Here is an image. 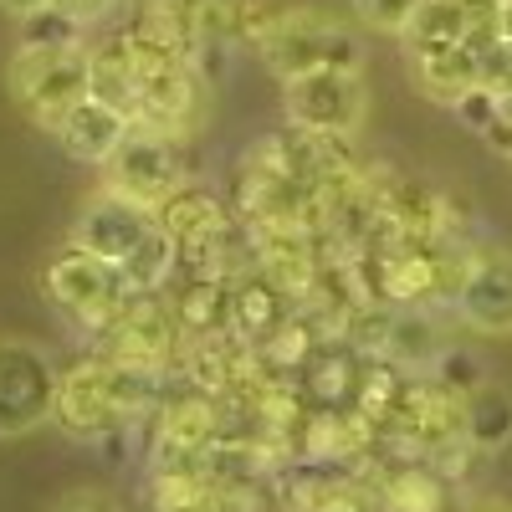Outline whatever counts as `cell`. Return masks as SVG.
<instances>
[{"mask_svg": "<svg viewBox=\"0 0 512 512\" xmlns=\"http://www.w3.org/2000/svg\"><path fill=\"white\" fill-rule=\"evenodd\" d=\"M123 36H128V67H134V93H139L134 123L159 128L169 139L190 134L200 123V72H195V62L169 36H159L149 21L128 26Z\"/></svg>", "mask_w": 512, "mask_h": 512, "instance_id": "obj_1", "label": "cell"}, {"mask_svg": "<svg viewBox=\"0 0 512 512\" xmlns=\"http://www.w3.org/2000/svg\"><path fill=\"white\" fill-rule=\"evenodd\" d=\"M154 405V369H134V364H82L72 374H62L57 384V420L72 436H103L118 431L134 415H144Z\"/></svg>", "mask_w": 512, "mask_h": 512, "instance_id": "obj_2", "label": "cell"}, {"mask_svg": "<svg viewBox=\"0 0 512 512\" xmlns=\"http://www.w3.org/2000/svg\"><path fill=\"white\" fill-rule=\"evenodd\" d=\"M256 47H262V62L282 82L318 72V67H354L359 72V62H364L359 36L349 26L318 16V11H277L272 26L256 36Z\"/></svg>", "mask_w": 512, "mask_h": 512, "instance_id": "obj_3", "label": "cell"}, {"mask_svg": "<svg viewBox=\"0 0 512 512\" xmlns=\"http://www.w3.org/2000/svg\"><path fill=\"white\" fill-rule=\"evenodd\" d=\"M11 93L36 123L57 128L67 108H77L93 93V52H82V47H57V52L21 47L11 57Z\"/></svg>", "mask_w": 512, "mask_h": 512, "instance_id": "obj_4", "label": "cell"}, {"mask_svg": "<svg viewBox=\"0 0 512 512\" xmlns=\"http://www.w3.org/2000/svg\"><path fill=\"white\" fill-rule=\"evenodd\" d=\"M103 185L123 200H134V205H149L159 210L169 195H175L185 185V164H180V149L169 134H159V128H144L134 123L123 134V144L108 154L103 164Z\"/></svg>", "mask_w": 512, "mask_h": 512, "instance_id": "obj_5", "label": "cell"}, {"mask_svg": "<svg viewBox=\"0 0 512 512\" xmlns=\"http://www.w3.org/2000/svg\"><path fill=\"white\" fill-rule=\"evenodd\" d=\"M47 292H52V303L67 308L72 318L82 323H103L113 318L128 297V282H123V267L118 262H103V256H93L88 246H67L52 256V267H47Z\"/></svg>", "mask_w": 512, "mask_h": 512, "instance_id": "obj_6", "label": "cell"}, {"mask_svg": "<svg viewBox=\"0 0 512 512\" xmlns=\"http://www.w3.org/2000/svg\"><path fill=\"white\" fill-rule=\"evenodd\" d=\"M287 118L308 134L349 139L364 118V82L354 67H318L287 77Z\"/></svg>", "mask_w": 512, "mask_h": 512, "instance_id": "obj_7", "label": "cell"}, {"mask_svg": "<svg viewBox=\"0 0 512 512\" xmlns=\"http://www.w3.org/2000/svg\"><path fill=\"white\" fill-rule=\"evenodd\" d=\"M57 369L36 344H0V425L6 436L31 431L57 410Z\"/></svg>", "mask_w": 512, "mask_h": 512, "instance_id": "obj_8", "label": "cell"}, {"mask_svg": "<svg viewBox=\"0 0 512 512\" xmlns=\"http://www.w3.org/2000/svg\"><path fill=\"white\" fill-rule=\"evenodd\" d=\"M154 226H159V216H154L149 205H134V200H123V195L103 190V195L88 200V210L77 216L72 241L88 246L93 256H103V262H118V267H123Z\"/></svg>", "mask_w": 512, "mask_h": 512, "instance_id": "obj_9", "label": "cell"}, {"mask_svg": "<svg viewBox=\"0 0 512 512\" xmlns=\"http://www.w3.org/2000/svg\"><path fill=\"white\" fill-rule=\"evenodd\" d=\"M456 308L477 333H512V256H472L456 282Z\"/></svg>", "mask_w": 512, "mask_h": 512, "instance_id": "obj_10", "label": "cell"}, {"mask_svg": "<svg viewBox=\"0 0 512 512\" xmlns=\"http://www.w3.org/2000/svg\"><path fill=\"white\" fill-rule=\"evenodd\" d=\"M128 128H134V118H128L123 108H113V103H103V98L88 93L77 108L62 113V123L52 128V134L62 139V149H67L72 159H82V164H108V154L123 144Z\"/></svg>", "mask_w": 512, "mask_h": 512, "instance_id": "obj_11", "label": "cell"}, {"mask_svg": "<svg viewBox=\"0 0 512 512\" xmlns=\"http://www.w3.org/2000/svg\"><path fill=\"white\" fill-rule=\"evenodd\" d=\"M154 216H159V226L169 236H175L180 256H205V246L221 241V231H226L221 200L210 195V190H200V185H180L175 195L154 210Z\"/></svg>", "mask_w": 512, "mask_h": 512, "instance_id": "obj_12", "label": "cell"}, {"mask_svg": "<svg viewBox=\"0 0 512 512\" xmlns=\"http://www.w3.org/2000/svg\"><path fill=\"white\" fill-rule=\"evenodd\" d=\"M175 333H180L175 313H164V308H154V303H139L134 313L123 318V328H118L113 359L134 364V369H159V364L169 359V338H175Z\"/></svg>", "mask_w": 512, "mask_h": 512, "instance_id": "obj_13", "label": "cell"}, {"mask_svg": "<svg viewBox=\"0 0 512 512\" xmlns=\"http://www.w3.org/2000/svg\"><path fill=\"white\" fill-rule=\"evenodd\" d=\"M415 62V82L436 103H456L461 93H472L482 82V52L472 41H456L446 52H431V57H410Z\"/></svg>", "mask_w": 512, "mask_h": 512, "instance_id": "obj_14", "label": "cell"}, {"mask_svg": "<svg viewBox=\"0 0 512 512\" xmlns=\"http://www.w3.org/2000/svg\"><path fill=\"white\" fill-rule=\"evenodd\" d=\"M231 297H236V287H226V282H216V277H205V282H195L190 292H180V297H175V323H180V333L210 344V338H221L226 328H236Z\"/></svg>", "mask_w": 512, "mask_h": 512, "instance_id": "obj_15", "label": "cell"}, {"mask_svg": "<svg viewBox=\"0 0 512 512\" xmlns=\"http://www.w3.org/2000/svg\"><path fill=\"white\" fill-rule=\"evenodd\" d=\"M466 21H472L466 0H420L415 21L405 26L410 57H431V52H446L456 41H466Z\"/></svg>", "mask_w": 512, "mask_h": 512, "instance_id": "obj_16", "label": "cell"}, {"mask_svg": "<svg viewBox=\"0 0 512 512\" xmlns=\"http://www.w3.org/2000/svg\"><path fill=\"white\" fill-rule=\"evenodd\" d=\"M461 436L477 451H502L512 441V395L497 384H482L461 400Z\"/></svg>", "mask_w": 512, "mask_h": 512, "instance_id": "obj_17", "label": "cell"}, {"mask_svg": "<svg viewBox=\"0 0 512 512\" xmlns=\"http://www.w3.org/2000/svg\"><path fill=\"white\" fill-rule=\"evenodd\" d=\"M379 287H384V297H395V303H420V297H431L441 287V256L415 251V246L384 256L379 262Z\"/></svg>", "mask_w": 512, "mask_h": 512, "instance_id": "obj_18", "label": "cell"}, {"mask_svg": "<svg viewBox=\"0 0 512 512\" xmlns=\"http://www.w3.org/2000/svg\"><path fill=\"white\" fill-rule=\"evenodd\" d=\"M93 98L123 108L128 118L139 113V93H134V67H128V36H108L103 47H93Z\"/></svg>", "mask_w": 512, "mask_h": 512, "instance_id": "obj_19", "label": "cell"}, {"mask_svg": "<svg viewBox=\"0 0 512 512\" xmlns=\"http://www.w3.org/2000/svg\"><path fill=\"white\" fill-rule=\"evenodd\" d=\"M175 262H180V246H175V236H169L164 226H154L144 241H139V251L123 262V282H128V292H154L169 272H175Z\"/></svg>", "mask_w": 512, "mask_h": 512, "instance_id": "obj_20", "label": "cell"}, {"mask_svg": "<svg viewBox=\"0 0 512 512\" xmlns=\"http://www.w3.org/2000/svg\"><path fill=\"white\" fill-rule=\"evenodd\" d=\"M231 313H236V333L241 338H267L287 313H282V287L277 282H241L231 297Z\"/></svg>", "mask_w": 512, "mask_h": 512, "instance_id": "obj_21", "label": "cell"}, {"mask_svg": "<svg viewBox=\"0 0 512 512\" xmlns=\"http://www.w3.org/2000/svg\"><path fill=\"white\" fill-rule=\"evenodd\" d=\"M216 441V405L190 395L180 405H169L164 415V446H175V451H200Z\"/></svg>", "mask_w": 512, "mask_h": 512, "instance_id": "obj_22", "label": "cell"}, {"mask_svg": "<svg viewBox=\"0 0 512 512\" xmlns=\"http://www.w3.org/2000/svg\"><path fill=\"white\" fill-rule=\"evenodd\" d=\"M21 47H82V16L62 11V6H47V11H31L21 16Z\"/></svg>", "mask_w": 512, "mask_h": 512, "instance_id": "obj_23", "label": "cell"}, {"mask_svg": "<svg viewBox=\"0 0 512 512\" xmlns=\"http://www.w3.org/2000/svg\"><path fill=\"white\" fill-rule=\"evenodd\" d=\"M446 492L431 472H420V466H410V472H395L390 482H384V507L390 512H441Z\"/></svg>", "mask_w": 512, "mask_h": 512, "instance_id": "obj_24", "label": "cell"}, {"mask_svg": "<svg viewBox=\"0 0 512 512\" xmlns=\"http://www.w3.org/2000/svg\"><path fill=\"white\" fill-rule=\"evenodd\" d=\"M210 502H216L210 487L195 472H185V466H180V472H169V466H164L159 482H154V507L159 512H210Z\"/></svg>", "mask_w": 512, "mask_h": 512, "instance_id": "obj_25", "label": "cell"}, {"mask_svg": "<svg viewBox=\"0 0 512 512\" xmlns=\"http://www.w3.org/2000/svg\"><path fill=\"white\" fill-rule=\"evenodd\" d=\"M262 354L277 364V369H308V359L318 354V344H313V333H308V323H297V318H282L267 338H262Z\"/></svg>", "mask_w": 512, "mask_h": 512, "instance_id": "obj_26", "label": "cell"}, {"mask_svg": "<svg viewBox=\"0 0 512 512\" xmlns=\"http://www.w3.org/2000/svg\"><path fill=\"white\" fill-rule=\"evenodd\" d=\"M303 374L313 379V395L328 400V405H333V400H344L354 384H359V379H354V359H349L344 349H318V354L308 359Z\"/></svg>", "mask_w": 512, "mask_h": 512, "instance_id": "obj_27", "label": "cell"}, {"mask_svg": "<svg viewBox=\"0 0 512 512\" xmlns=\"http://www.w3.org/2000/svg\"><path fill=\"white\" fill-rule=\"evenodd\" d=\"M436 384L451 390L456 400H466L472 390H482V364L466 349H446V354H436Z\"/></svg>", "mask_w": 512, "mask_h": 512, "instance_id": "obj_28", "label": "cell"}, {"mask_svg": "<svg viewBox=\"0 0 512 512\" xmlns=\"http://www.w3.org/2000/svg\"><path fill=\"white\" fill-rule=\"evenodd\" d=\"M354 11H359V21L374 26V31L405 36V26H410L415 11H420V0H354Z\"/></svg>", "mask_w": 512, "mask_h": 512, "instance_id": "obj_29", "label": "cell"}, {"mask_svg": "<svg viewBox=\"0 0 512 512\" xmlns=\"http://www.w3.org/2000/svg\"><path fill=\"white\" fill-rule=\"evenodd\" d=\"M451 108H456V118L472 128V134H487V123L502 113V93L492 88V82H477V88H472V93H461Z\"/></svg>", "mask_w": 512, "mask_h": 512, "instance_id": "obj_30", "label": "cell"}, {"mask_svg": "<svg viewBox=\"0 0 512 512\" xmlns=\"http://www.w3.org/2000/svg\"><path fill=\"white\" fill-rule=\"evenodd\" d=\"M390 354H400V359H436V333H431V323H420V318L390 323Z\"/></svg>", "mask_w": 512, "mask_h": 512, "instance_id": "obj_31", "label": "cell"}, {"mask_svg": "<svg viewBox=\"0 0 512 512\" xmlns=\"http://www.w3.org/2000/svg\"><path fill=\"white\" fill-rule=\"evenodd\" d=\"M57 512H118V507L103 492H72V497L57 502Z\"/></svg>", "mask_w": 512, "mask_h": 512, "instance_id": "obj_32", "label": "cell"}, {"mask_svg": "<svg viewBox=\"0 0 512 512\" xmlns=\"http://www.w3.org/2000/svg\"><path fill=\"white\" fill-rule=\"evenodd\" d=\"M62 11H72V16H82V21H93V16H103L113 0H57Z\"/></svg>", "mask_w": 512, "mask_h": 512, "instance_id": "obj_33", "label": "cell"}, {"mask_svg": "<svg viewBox=\"0 0 512 512\" xmlns=\"http://www.w3.org/2000/svg\"><path fill=\"white\" fill-rule=\"evenodd\" d=\"M47 6H57V0H0V11H6V16H31V11H47Z\"/></svg>", "mask_w": 512, "mask_h": 512, "instance_id": "obj_34", "label": "cell"}, {"mask_svg": "<svg viewBox=\"0 0 512 512\" xmlns=\"http://www.w3.org/2000/svg\"><path fill=\"white\" fill-rule=\"evenodd\" d=\"M502 41L512 47V0H502Z\"/></svg>", "mask_w": 512, "mask_h": 512, "instance_id": "obj_35", "label": "cell"}, {"mask_svg": "<svg viewBox=\"0 0 512 512\" xmlns=\"http://www.w3.org/2000/svg\"><path fill=\"white\" fill-rule=\"evenodd\" d=\"M482 512H497V507H482Z\"/></svg>", "mask_w": 512, "mask_h": 512, "instance_id": "obj_36", "label": "cell"}, {"mask_svg": "<svg viewBox=\"0 0 512 512\" xmlns=\"http://www.w3.org/2000/svg\"><path fill=\"white\" fill-rule=\"evenodd\" d=\"M497 6H502V0H497Z\"/></svg>", "mask_w": 512, "mask_h": 512, "instance_id": "obj_37", "label": "cell"}]
</instances>
